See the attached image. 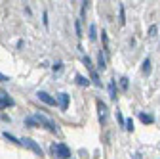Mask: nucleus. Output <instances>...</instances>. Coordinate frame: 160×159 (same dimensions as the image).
<instances>
[{"instance_id": "f257e3e1", "label": "nucleus", "mask_w": 160, "mask_h": 159, "mask_svg": "<svg viewBox=\"0 0 160 159\" xmlns=\"http://www.w3.org/2000/svg\"><path fill=\"white\" fill-rule=\"evenodd\" d=\"M50 151H52V155L55 157V159H71L72 157V153H71V150H69V146L67 144H63V142H53L52 144V148H50Z\"/></svg>"}, {"instance_id": "f03ea898", "label": "nucleus", "mask_w": 160, "mask_h": 159, "mask_svg": "<svg viewBox=\"0 0 160 159\" xmlns=\"http://www.w3.org/2000/svg\"><path fill=\"white\" fill-rule=\"evenodd\" d=\"M32 117L36 119L38 127H44V129H48L50 132H53V134H59V125H57L55 121H52V119H48V117H46V115H42V113H34Z\"/></svg>"}, {"instance_id": "7ed1b4c3", "label": "nucleus", "mask_w": 160, "mask_h": 159, "mask_svg": "<svg viewBox=\"0 0 160 159\" xmlns=\"http://www.w3.org/2000/svg\"><path fill=\"white\" fill-rule=\"evenodd\" d=\"M95 106H97L99 123H101V127H105V125H107V121H109V107H107V104H105L103 100H97V102H95Z\"/></svg>"}, {"instance_id": "20e7f679", "label": "nucleus", "mask_w": 160, "mask_h": 159, "mask_svg": "<svg viewBox=\"0 0 160 159\" xmlns=\"http://www.w3.org/2000/svg\"><path fill=\"white\" fill-rule=\"evenodd\" d=\"M21 146H25V148H29V150H31L32 153H36L38 157H42V155H44V151H42V148H40V146H38V144H36V142L32 140V138H27V136H25V138H21Z\"/></svg>"}, {"instance_id": "39448f33", "label": "nucleus", "mask_w": 160, "mask_h": 159, "mask_svg": "<svg viewBox=\"0 0 160 159\" xmlns=\"http://www.w3.org/2000/svg\"><path fill=\"white\" fill-rule=\"evenodd\" d=\"M69 102H71V96H69L67 92H59V94L55 96V104H57V107L61 109V111H67Z\"/></svg>"}, {"instance_id": "423d86ee", "label": "nucleus", "mask_w": 160, "mask_h": 159, "mask_svg": "<svg viewBox=\"0 0 160 159\" xmlns=\"http://www.w3.org/2000/svg\"><path fill=\"white\" fill-rule=\"evenodd\" d=\"M36 98H38L42 104H46V106H57V104H55V98L50 96V94L44 92V90H38V92H36Z\"/></svg>"}, {"instance_id": "0eeeda50", "label": "nucleus", "mask_w": 160, "mask_h": 159, "mask_svg": "<svg viewBox=\"0 0 160 159\" xmlns=\"http://www.w3.org/2000/svg\"><path fill=\"white\" fill-rule=\"evenodd\" d=\"M101 41H103V56L105 58H109L111 56V48H109V36H107V31L105 29H101Z\"/></svg>"}, {"instance_id": "6e6552de", "label": "nucleus", "mask_w": 160, "mask_h": 159, "mask_svg": "<svg viewBox=\"0 0 160 159\" xmlns=\"http://www.w3.org/2000/svg\"><path fill=\"white\" fill-rule=\"evenodd\" d=\"M107 88H109V98H111V100H116V98H118V86H116V79H111Z\"/></svg>"}, {"instance_id": "1a4fd4ad", "label": "nucleus", "mask_w": 160, "mask_h": 159, "mask_svg": "<svg viewBox=\"0 0 160 159\" xmlns=\"http://www.w3.org/2000/svg\"><path fill=\"white\" fill-rule=\"evenodd\" d=\"M107 69V58L103 56V52L99 50L97 52V69L95 71H105Z\"/></svg>"}, {"instance_id": "9d476101", "label": "nucleus", "mask_w": 160, "mask_h": 159, "mask_svg": "<svg viewBox=\"0 0 160 159\" xmlns=\"http://www.w3.org/2000/svg\"><path fill=\"white\" fill-rule=\"evenodd\" d=\"M137 117H139V121H141L143 125H152V123H154V117H152L151 113H145V111H139V115H137Z\"/></svg>"}, {"instance_id": "9b49d317", "label": "nucleus", "mask_w": 160, "mask_h": 159, "mask_svg": "<svg viewBox=\"0 0 160 159\" xmlns=\"http://www.w3.org/2000/svg\"><path fill=\"white\" fill-rule=\"evenodd\" d=\"M74 83H76L78 86H86V88L92 85V83H90V79H88V77H84V75H80V73L74 77Z\"/></svg>"}, {"instance_id": "f8f14e48", "label": "nucleus", "mask_w": 160, "mask_h": 159, "mask_svg": "<svg viewBox=\"0 0 160 159\" xmlns=\"http://www.w3.org/2000/svg\"><path fill=\"white\" fill-rule=\"evenodd\" d=\"M88 38H90V42H95L97 41V25L95 23H92L88 27Z\"/></svg>"}, {"instance_id": "ddd939ff", "label": "nucleus", "mask_w": 160, "mask_h": 159, "mask_svg": "<svg viewBox=\"0 0 160 159\" xmlns=\"http://www.w3.org/2000/svg\"><path fill=\"white\" fill-rule=\"evenodd\" d=\"M141 71H143V75H151V71H152V63H151V59L149 58H145L143 59V63H141Z\"/></svg>"}, {"instance_id": "4468645a", "label": "nucleus", "mask_w": 160, "mask_h": 159, "mask_svg": "<svg viewBox=\"0 0 160 159\" xmlns=\"http://www.w3.org/2000/svg\"><path fill=\"white\" fill-rule=\"evenodd\" d=\"M2 136L6 138L8 142H12V144H15V146H21V138H17V136H13V134H10L8 130L6 132H2Z\"/></svg>"}, {"instance_id": "2eb2a0df", "label": "nucleus", "mask_w": 160, "mask_h": 159, "mask_svg": "<svg viewBox=\"0 0 160 159\" xmlns=\"http://www.w3.org/2000/svg\"><path fill=\"white\" fill-rule=\"evenodd\" d=\"M118 23L120 25H126V12H124V4H118Z\"/></svg>"}, {"instance_id": "dca6fc26", "label": "nucleus", "mask_w": 160, "mask_h": 159, "mask_svg": "<svg viewBox=\"0 0 160 159\" xmlns=\"http://www.w3.org/2000/svg\"><path fill=\"white\" fill-rule=\"evenodd\" d=\"M0 100L4 102V106H6V107H12V106H13V100L8 96V92H4V90H0Z\"/></svg>"}, {"instance_id": "f3484780", "label": "nucleus", "mask_w": 160, "mask_h": 159, "mask_svg": "<svg viewBox=\"0 0 160 159\" xmlns=\"http://www.w3.org/2000/svg\"><path fill=\"white\" fill-rule=\"evenodd\" d=\"M90 83L92 85H95V86H101V81H99V73L93 69V71H90Z\"/></svg>"}, {"instance_id": "a211bd4d", "label": "nucleus", "mask_w": 160, "mask_h": 159, "mask_svg": "<svg viewBox=\"0 0 160 159\" xmlns=\"http://www.w3.org/2000/svg\"><path fill=\"white\" fill-rule=\"evenodd\" d=\"M118 86H120V90L126 92V90L130 88V79H128V77H120V79H118Z\"/></svg>"}, {"instance_id": "6ab92c4d", "label": "nucleus", "mask_w": 160, "mask_h": 159, "mask_svg": "<svg viewBox=\"0 0 160 159\" xmlns=\"http://www.w3.org/2000/svg\"><path fill=\"white\" fill-rule=\"evenodd\" d=\"M82 62H84V65L88 67V71H93L95 67H93V62H92V58L90 56H82Z\"/></svg>"}, {"instance_id": "aec40b11", "label": "nucleus", "mask_w": 160, "mask_h": 159, "mask_svg": "<svg viewBox=\"0 0 160 159\" xmlns=\"http://www.w3.org/2000/svg\"><path fill=\"white\" fill-rule=\"evenodd\" d=\"M25 125H27L29 129H36V127H38V123H36L34 117H25Z\"/></svg>"}, {"instance_id": "412c9836", "label": "nucleus", "mask_w": 160, "mask_h": 159, "mask_svg": "<svg viewBox=\"0 0 160 159\" xmlns=\"http://www.w3.org/2000/svg\"><path fill=\"white\" fill-rule=\"evenodd\" d=\"M74 33H76L78 38L82 36V21H80V19H76V21H74Z\"/></svg>"}, {"instance_id": "4be33fe9", "label": "nucleus", "mask_w": 160, "mask_h": 159, "mask_svg": "<svg viewBox=\"0 0 160 159\" xmlns=\"http://www.w3.org/2000/svg\"><path fill=\"white\" fill-rule=\"evenodd\" d=\"M124 129L128 130V132H133V119H126V121H124Z\"/></svg>"}, {"instance_id": "5701e85b", "label": "nucleus", "mask_w": 160, "mask_h": 159, "mask_svg": "<svg viewBox=\"0 0 160 159\" xmlns=\"http://www.w3.org/2000/svg\"><path fill=\"white\" fill-rule=\"evenodd\" d=\"M156 35H158V25H151V27H149V35H147V36H149V38H154Z\"/></svg>"}, {"instance_id": "b1692460", "label": "nucleus", "mask_w": 160, "mask_h": 159, "mask_svg": "<svg viewBox=\"0 0 160 159\" xmlns=\"http://www.w3.org/2000/svg\"><path fill=\"white\" fill-rule=\"evenodd\" d=\"M88 4H90V2H82V8H80V17H78L80 21L84 19V15H86V12H88Z\"/></svg>"}, {"instance_id": "393cba45", "label": "nucleus", "mask_w": 160, "mask_h": 159, "mask_svg": "<svg viewBox=\"0 0 160 159\" xmlns=\"http://www.w3.org/2000/svg\"><path fill=\"white\" fill-rule=\"evenodd\" d=\"M61 67H63V62H61V59H57V62L52 65V71H53V73H57V71H61Z\"/></svg>"}, {"instance_id": "a878e982", "label": "nucleus", "mask_w": 160, "mask_h": 159, "mask_svg": "<svg viewBox=\"0 0 160 159\" xmlns=\"http://www.w3.org/2000/svg\"><path fill=\"white\" fill-rule=\"evenodd\" d=\"M116 121H118L120 127H124V121H126V119L122 117V113H120V111H116Z\"/></svg>"}, {"instance_id": "bb28decb", "label": "nucleus", "mask_w": 160, "mask_h": 159, "mask_svg": "<svg viewBox=\"0 0 160 159\" xmlns=\"http://www.w3.org/2000/svg\"><path fill=\"white\" fill-rule=\"evenodd\" d=\"M42 23H44V27H48V12L42 14Z\"/></svg>"}, {"instance_id": "cd10ccee", "label": "nucleus", "mask_w": 160, "mask_h": 159, "mask_svg": "<svg viewBox=\"0 0 160 159\" xmlns=\"http://www.w3.org/2000/svg\"><path fill=\"white\" fill-rule=\"evenodd\" d=\"M10 81V79L6 77V75H2V73H0V83H8Z\"/></svg>"}, {"instance_id": "c85d7f7f", "label": "nucleus", "mask_w": 160, "mask_h": 159, "mask_svg": "<svg viewBox=\"0 0 160 159\" xmlns=\"http://www.w3.org/2000/svg\"><path fill=\"white\" fill-rule=\"evenodd\" d=\"M0 109H6V106H4V102L0 100Z\"/></svg>"}, {"instance_id": "c756f323", "label": "nucleus", "mask_w": 160, "mask_h": 159, "mask_svg": "<svg viewBox=\"0 0 160 159\" xmlns=\"http://www.w3.org/2000/svg\"><path fill=\"white\" fill-rule=\"evenodd\" d=\"M133 159H141V155H139V153H135V155H133Z\"/></svg>"}]
</instances>
